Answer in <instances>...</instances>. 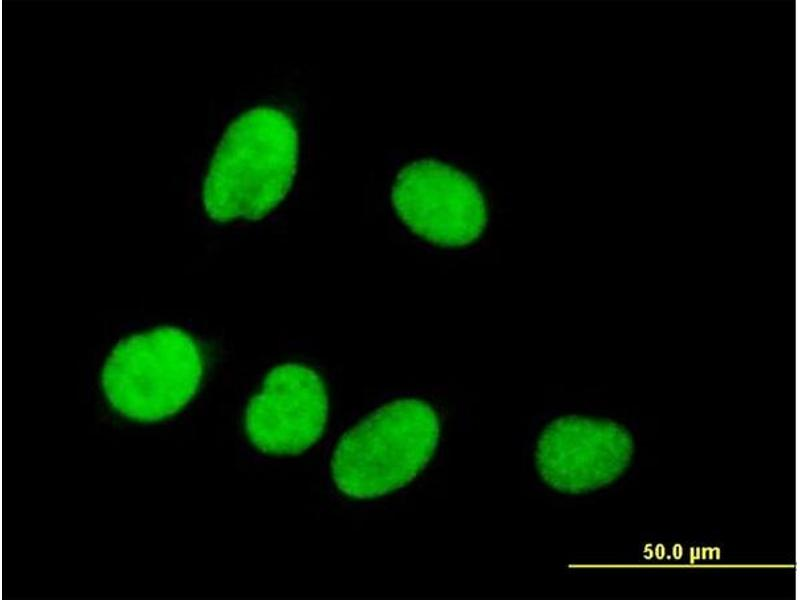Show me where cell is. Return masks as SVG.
Returning a JSON list of instances; mask_svg holds the SVG:
<instances>
[{"label":"cell","mask_w":800,"mask_h":600,"mask_svg":"<svg viewBox=\"0 0 800 600\" xmlns=\"http://www.w3.org/2000/svg\"><path fill=\"white\" fill-rule=\"evenodd\" d=\"M296 125L284 111L258 106L223 133L203 183L207 215L217 222L256 221L287 196L297 170Z\"/></svg>","instance_id":"cell-1"},{"label":"cell","mask_w":800,"mask_h":600,"mask_svg":"<svg viewBox=\"0 0 800 600\" xmlns=\"http://www.w3.org/2000/svg\"><path fill=\"white\" fill-rule=\"evenodd\" d=\"M440 422L425 401L403 398L377 408L339 439L332 453V480L356 500L390 494L413 481L433 457Z\"/></svg>","instance_id":"cell-2"},{"label":"cell","mask_w":800,"mask_h":600,"mask_svg":"<svg viewBox=\"0 0 800 600\" xmlns=\"http://www.w3.org/2000/svg\"><path fill=\"white\" fill-rule=\"evenodd\" d=\"M197 341L174 326H161L119 341L107 357L101 384L122 415L155 422L181 410L196 394L204 374Z\"/></svg>","instance_id":"cell-3"},{"label":"cell","mask_w":800,"mask_h":600,"mask_svg":"<svg viewBox=\"0 0 800 600\" xmlns=\"http://www.w3.org/2000/svg\"><path fill=\"white\" fill-rule=\"evenodd\" d=\"M391 201L406 227L441 247L468 246L487 224L478 185L459 169L434 159L404 166L393 183Z\"/></svg>","instance_id":"cell-4"},{"label":"cell","mask_w":800,"mask_h":600,"mask_svg":"<svg viewBox=\"0 0 800 600\" xmlns=\"http://www.w3.org/2000/svg\"><path fill=\"white\" fill-rule=\"evenodd\" d=\"M329 400L321 376L302 363L272 368L250 398L244 429L252 446L272 456H296L323 436Z\"/></svg>","instance_id":"cell-5"},{"label":"cell","mask_w":800,"mask_h":600,"mask_svg":"<svg viewBox=\"0 0 800 600\" xmlns=\"http://www.w3.org/2000/svg\"><path fill=\"white\" fill-rule=\"evenodd\" d=\"M633 451L631 434L618 423L569 415L553 420L542 431L535 461L547 485L562 493L580 494L620 477Z\"/></svg>","instance_id":"cell-6"}]
</instances>
